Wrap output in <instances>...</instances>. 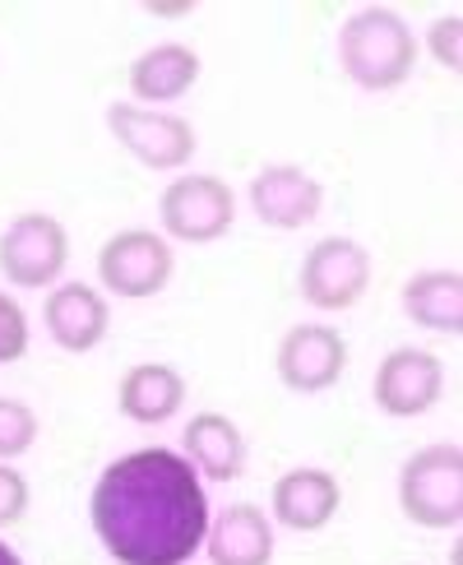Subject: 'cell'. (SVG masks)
Returning a JSON list of instances; mask_svg holds the SVG:
<instances>
[{
    "label": "cell",
    "mask_w": 463,
    "mask_h": 565,
    "mask_svg": "<svg viewBox=\"0 0 463 565\" xmlns=\"http://www.w3.org/2000/svg\"><path fill=\"white\" fill-rule=\"evenodd\" d=\"M93 533L121 565H181L208 533V497L176 450H134L93 487Z\"/></svg>",
    "instance_id": "6da1fadb"
},
{
    "label": "cell",
    "mask_w": 463,
    "mask_h": 565,
    "mask_svg": "<svg viewBox=\"0 0 463 565\" xmlns=\"http://www.w3.org/2000/svg\"><path fill=\"white\" fill-rule=\"evenodd\" d=\"M338 61H343V75L357 88L385 93V88H399L412 75L417 42L403 14L370 6V10H357L338 29Z\"/></svg>",
    "instance_id": "7a4b0ae2"
},
{
    "label": "cell",
    "mask_w": 463,
    "mask_h": 565,
    "mask_svg": "<svg viewBox=\"0 0 463 565\" xmlns=\"http://www.w3.org/2000/svg\"><path fill=\"white\" fill-rule=\"evenodd\" d=\"M399 505L422 529H454L463 520V450L427 445L399 473Z\"/></svg>",
    "instance_id": "3957f363"
},
{
    "label": "cell",
    "mask_w": 463,
    "mask_h": 565,
    "mask_svg": "<svg viewBox=\"0 0 463 565\" xmlns=\"http://www.w3.org/2000/svg\"><path fill=\"white\" fill-rule=\"evenodd\" d=\"M158 214H162L168 237L204 246V242H218L232 227V218H237V200H232V191L218 177H176L168 191H162Z\"/></svg>",
    "instance_id": "277c9868"
},
{
    "label": "cell",
    "mask_w": 463,
    "mask_h": 565,
    "mask_svg": "<svg viewBox=\"0 0 463 565\" xmlns=\"http://www.w3.org/2000/svg\"><path fill=\"white\" fill-rule=\"evenodd\" d=\"M370 288V255L353 237H324L301 265V297L315 311H347Z\"/></svg>",
    "instance_id": "5b68a950"
},
{
    "label": "cell",
    "mask_w": 463,
    "mask_h": 565,
    "mask_svg": "<svg viewBox=\"0 0 463 565\" xmlns=\"http://www.w3.org/2000/svg\"><path fill=\"white\" fill-rule=\"evenodd\" d=\"M107 126L121 139V149H130L144 168L153 172H172L185 168V158L195 153V130L168 111H144L134 103H111L107 107Z\"/></svg>",
    "instance_id": "8992f818"
},
{
    "label": "cell",
    "mask_w": 463,
    "mask_h": 565,
    "mask_svg": "<svg viewBox=\"0 0 463 565\" xmlns=\"http://www.w3.org/2000/svg\"><path fill=\"white\" fill-rule=\"evenodd\" d=\"M65 227L46 214H23L0 232V274L19 288H46L65 269Z\"/></svg>",
    "instance_id": "52a82bcc"
},
{
    "label": "cell",
    "mask_w": 463,
    "mask_h": 565,
    "mask_svg": "<svg viewBox=\"0 0 463 565\" xmlns=\"http://www.w3.org/2000/svg\"><path fill=\"white\" fill-rule=\"evenodd\" d=\"M98 278L116 297H153L172 278V246L158 232H116L98 250Z\"/></svg>",
    "instance_id": "ba28073f"
},
{
    "label": "cell",
    "mask_w": 463,
    "mask_h": 565,
    "mask_svg": "<svg viewBox=\"0 0 463 565\" xmlns=\"http://www.w3.org/2000/svg\"><path fill=\"white\" fill-rule=\"evenodd\" d=\"M347 366V343L330 324H297L278 343V375L297 394H320L330 390Z\"/></svg>",
    "instance_id": "9c48e42d"
},
{
    "label": "cell",
    "mask_w": 463,
    "mask_h": 565,
    "mask_svg": "<svg viewBox=\"0 0 463 565\" xmlns=\"http://www.w3.org/2000/svg\"><path fill=\"white\" fill-rule=\"evenodd\" d=\"M440 390H445L440 358H431L422 348H394L376 371V404L389 417H417L435 408Z\"/></svg>",
    "instance_id": "30bf717a"
},
{
    "label": "cell",
    "mask_w": 463,
    "mask_h": 565,
    "mask_svg": "<svg viewBox=\"0 0 463 565\" xmlns=\"http://www.w3.org/2000/svg\"><path fill=\"white\" fill-rule=\"evenodd\" d=\"M320 204H324L320 181L301 168H288V162H273V168H265L250 181V209L269 227H306L320 214Z\"/></svg>",
    "instance_id": "8fae6325"
},
{
    "label": "cell",
    "mask_w": 463,
    "mask_h": 565,
    "mask_svg": "<svg viewBox=\"0 0 463 565\" xmlns=\"http://www.w3.org/2000/svg\"><path fill=\"white\" fill-rule=\"evenodd\" d=\"M338 510V482L324 468H292L273 482V520L292 533H315L334 520Z\"/></svg>",
    "instance_id": "7c38bea8"
},
{
    "label": "cell",
    "mask_w": 463,
    "mask_h": 565,
    "mask_svg": "<svg viewBox=\"0 0 463 565\" xmlns=\"http://www.w3.org/2000/svg\"><path fill=\"white\" fill-rule=\"evenodd\" d=\"M46 334H52L65 352H88L107 334V301L88 288V282H61L42 306Z\"/></svg>",
    "instance_id": "4fadbf2b"
},
{
    "label": "cell",
    "mask_w": 463,
    "mask_h": 565,
    "mask_svg": "<svg viewBox=\"0 0 463 565\" xmlns=\"http://www.w3.org/2000/svg\"><path fill=\"white\" fill-rule=\"evenodd\" d=\"M204 543L214 565H269L273 529L255 505H227L218 520H208Z\"/></svg>",
    "instance_id": "5bb4252c"
},
{
    "label": "cell",
    "mask_w": 463,
    "mask_h": 565,
    "mask_svg": "<svg viewBox=\"0 0 463 565\" xmlns=\"http://www.w3.org/2000/svg\"><path fill=\"white\" fill-rule=\"evenodd\" d=\"M185 459H191L208 482H232L246 468V440L223 413H200L185 422Z\"/></svg>",
    "instance_id": "9a60e30c"
},
{
    "label": "cell",
    "mask_w": 463,
    "mask_h": 565,
    "mask_svg": "<svg viewBox=\"0 0 463 565\" xmlns=\"http://www.w3.org/2000/svg\"><path fill=\"white\" fill-rule=\"evenodd\" d=\"M195 79H200V56L181 42L149 46V52L130 65V88H134V98H144V103H176Z\"/></svg>",
    "instance_id": "2e32d148"
},
{
    "label": "cell",
    "mask_w": 463,
    "mask_h": 565,
    "mask_svg": "<svg viewBox=\"0 0 463 565\" xmlns=\"http://www.w3.org/2000/svg\"><path fill=\"white\" fill-rule=\"evenodd\" d=\"M403 311L422 329H435V334H459L463 329V278L454 269H427V274L408 278Z\"/></svg>",
    "instance_id": "e0dca14e"
},
{
    "label": "cell",
    "mask_w": 463,
    "mask_h": 565,
    "mask_svg": "<svg viewBox=\"0 0 463 565\" xmlns=\"http://www.w3.org/2000/svg\"><path fill=\"white\" fill-rule=\"evenodd\" d=\"M116 398H121V413L130 422L158 427V422H168L185 404V381H181V371L162 366V362H149V366L126 371L121 394H116Z\"/></svg>",
    "instance_id": "ac0fdd59"
},
{
    "label": "cell",
    "mask_w": 463,
    "mask_h": 565,
    "mask_svg": "<svg viewBox=\"0 0 463 565\" xmlns=\"http://www.w3.org/2000/svg\"><path fill=\"white\" fill-rule=\"evenodd\" d=\"M37 440V417L19 398H0V459L23 455Z\"/></svg>",
    "instance_id": "d6986e66"
},
{
    "label": "cell",
    "mask_w": 463,
    "mask_h": 565,
    "mask_svg": "<svg viewBox=\"0 0 463 565\" xmlns=\"http://www.w3.org/2000/svg\"><path fill=\"white\" fill-rule=\"evenodd\" d=\"M23 352H29V320L10 297H0V362H19Z\"/></svg>",
    "instance_id": "ffe728a7"
},
{
    "label": "cell",
    "mask_w": 463,
    "mask_h": 565,
    "mask_svg": "<svg viewBox=\"0 0 463 565\" xmlns=\"http://www.w3.org/2000/svg\"><path fill=\"white\" fill-rule=\"evenodd\" d=\"M459 38H463V19L459 14H445V19H435L431 23V56L445 65V70H459L463 65V52H459Z\"/></svg>",
    "instance_id": "44dd1931"
},
{
    "label": "cell",
    "mask_w": 463,
    "mask_h": 565,
    "mask_svg": "<svg viewBox=\"0 0 463 565\" xmlns=\"http://www.w3.org/2000/svg\"><path fill=\"white\" fill-rule=\"evenodd\" d=\"M23 510H29V482H23L14 468L0 463V529L19 524Z\"/></svg>",
    "instance_id": "7402d4cb"
},
{
    "label": "cell",
    "mask_w": 463,
    "mask_h": 565,
    "mask_svg": "<svg viewBox=\"0 0 463 565\" xmlns=\"http://www.w3.org/2000/svg\"><path fill=\"white\" fill-rule=\"evenodd\" d=\"M0 565H23V561H19V552H14V547L0 543Z\"/></svg>",
    "instance_id": "603a6c76"
}]
</instances>
